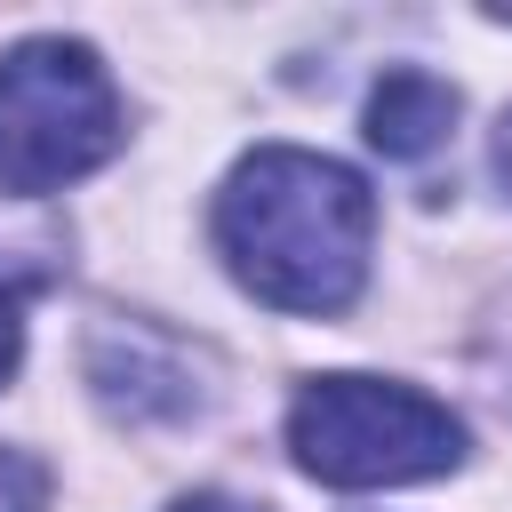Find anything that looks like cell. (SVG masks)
Listing matches in <instances>:
<instances>
[{"mask_svg":"<svg viewBox=\"0 0 512 512\" xmlns=\"http://www.w3.org/2000/svg\"><path fill=\"white\" fill-rule=\"evenodd\" d=\"M368 240V184L304 144H256L216 192V248L232 280L272 312H344L368 280Z\"/></svg>","mask_w":512,"mask_h":512,"instance_id":"1","label":"cell"},{"mask_svg":"<svg viewBox=\"0 0 512 512\" xmlns=\"http://www.w3.org/2000/svg\"><path fill=\"white\" fill-rule=\"evenodd\" d=\"M120 88L88 40L40 32L0 48V192H64L120 152Z\"/></svg>","mask_w":512,"mask_h":512,"instance_id":"2","label":"cell"},{"mask_svg":"<svg viewBox=\"0 0 512 512\" xmlns=\"http://www.w3.org/2000/svg\"><path fill=\"white\" fill-rule=\"evenodd\" d=\"M288 448L328 488H408L464 464V416L392 376H312L288 400Z\"/></svg>","mask_w":512,"mask_h":512,"instance_id":"3","label":"cell"},{"mask_svg":"<svg viewBox=\"0 0 512 512\" xmlns=\"http://www.w3.org/2000/svg\"><path fill=\"white\" fill-rule=\"evenodd\" d=\"M88 384H96V400H104L112 416H128V424H168V416H192V408L208 400L200 360H192L176 336L144 328V320H104V328L88 336Z\"/></svg>","mask_w":512,"mask_h":512,"instance_id":"4","label":"cell"},{"mask_svg":"<svg viewBox=\"0 0 512 512\" xmlns=\"http://www.w3.org/2000/svg\"><path fill=\"white\" fill-rule=\"evenodd\" d=\"M448 128H456V88L448 80L400 64V72H384L368 88V144L384 160H432L448 144Z\"/></svg>","mask_w":512,"mask_h":512,"instance_id":"5","label":"cell"},{"mask_svg":"<svg viewBox=\"0 0 512 512\" xmlns=\"http://www.w3.org/2000/svg\"><path fill=\"white\" fill-rule=\"evenodd\" d=\"M472 368H480V384L496 392V408L512 416V288L488 296V312H480V328H472Z\"/></svg>","mask_w":512,"mask_h":512,"instance_id":"6","label":"cell"},{"mask_svg":"<svg viewBox=\"0 0 512 512\" xmlns=\"http://www.w3.org/2000/svg\"><path fill=\"white\" fill-rule=\"evenodd\" d=\"M48 504V464L24 448H0V512H40Z\"/></svg>","mask_w":512,"mask_h":512,"instance_id":"7","label":"cell"},{"mask_svg":"<svg viewBox=\"0 0 512 512\" xmlns=\"http://www.w3.org/2000/svg\"><path fill=\"white\" fill-rule=\"evenodd\" d=\"M16 360H24V304H16V288L0 280V384L16 376Z\"/></svg>","mask_w":512,"mask_h":512,"instance_id":"8","label":"cell"},{"mask_svg":"<svg viewBox=\"0 0 512 512\" xmlns=\"http://www.w3.org/2000/svg\"><path fill=\"white\" fill-rule=\"evenodd\" d=\"M488 168H496V184H504V200H512V104H504V120H496V136H488Z\"/></svg>","mask_w":512,"mask_h":512,"instance_id":"9","label":"cell"},{"mask_svg":"<svg viewBox=\"0 0 512 512\" xmlns=\"http://www.w3.org/2000/svg\"><path fill=\"white\" fill-rule=\"evenodd\" d=\"M168 512H264V504H240V496H216V488H200V496H184V504H168Z\"/></svg>","mask_w":512,"mask_h":512,"instance_id":"10","label":"cell"}]
</instances>
